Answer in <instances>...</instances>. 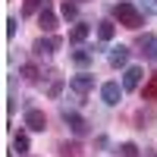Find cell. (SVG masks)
<instances>
[{"instance_id": "obj_9", "label": "cell", "mask_w": 157, "mask_h": 157, "mask_svg": "<svg viewBox=\"0 0 157 157\" xmlns=\"http://www.w3.org/2000/svg\"><path fill=\"white\" fill-rule=\"evenodd\" d=\"M38 25H41L44 32H54V29H57V16H54V10H50V6H44L41 13H38Z\"/></svg>"}, {"instance_id": "obj_11", "label": "cell", "mask_w": 157, "mask_h": 157, "mask_svg": "<svg viewBox=\"0 0 157 157\" xmlns=\"http://www.w3.org/2000/svg\"><path fill=\"white\" fill-rule=\"evenodd\" d=\"M126 63H129V47H113L110 50V66H116V69H120V66H126Z\"/></svg>"}, {"instance_id": "obj_22", "label": "cell", "mask_w": 157, "mask_h": 157, "mask_svg": "<svg viewBox=\"0 0 157 157\" xmlns=\"http://www.w3.org/2000/svg\"><path fill=\"white\" fill-rule=\"evenodd\" d=\"M16 25H19V19H16V16H10V19H6V38L16 35Z\"/></svg>"}, {"instance_id": "obj_15", "label": "cell", "mask_w": 157, "mask_h": 157, "mask_svg": "<svg viewBox=\"0 0 157 157\" xmlns=\"http://www.w3.org/2000/svg\"><path fill=\"white\" fill-rule=\"evenodd\" d=\"M13 151H16V154H25V151H29V135H25V132H19L16 138H13Z\"/></svg>"}, {"instance_id": "obj_1", "label": "cell", "mask_w": 157, "mask_h": 157, "mask_svg": "<svg viewBox=\"0 0 157 157\" xmlns=\"http://www.w3.org/2000/svg\"><path fill=\"white\" fill-rule=\"evenodd\" d=\"M113 16H116V22H120V25H126V29H132V32L145 25V16H141V10H135L129 0H120V3L113 6Z\"/></svg>"}, {"instance_id": "obj_2", "label": "cell", "mask_w": 157, "mask_h": 157, "mask_svg": "<svg viewBox=\"0 0 157 157\" xmlns=\"http://www.w3.org/2000/svg\"><path fill=\"white\" fill-rule=\"evenodd\" d=\"M123 91H126V88H123L120 82H104V85H101V101L107 104V107H116V104L123 101Z\"/></svg>"}, {"instance_id": "obj_3", "label": "cell", "mask_w": 157, "mask_h": 157, "mask_svg": "<svg viewBox=\"0 0 157 157\" xmlns=\"http://www.w3.org/2000/svg\"><path fill=\"white\" fill-rule=\"evenodd\" d=\"M69 88L75 91L78 98H85L91 88H94V75H88V72H78V75H69Z\"/></svg>"}, {"instance_id": "obj_4", "label": "cell", "mask_w": 157, "mask_h": 157, "mask_svg": "<svg viewBox=\"0 0 157 157\" xmlns=\"http://www.w3.org/2000/svg\"><path fill=\"white\" fill-rule=\"evenodd\" d=\"M25 126L32 129V132H44L47 129V116H44V110H25Z\"/></svg>"}, {"instance_id": "obj_23", "label": "cell", "mask_w": 157, "mask_h": 157, "mask_svg": "<svg viewBox=\"0 0 157 157\" xmlns=\"http://www.w3.org/2000/svg\"><path fill=\"white\" fill-rule=\"evenodd\" d=\"M154 6H157V3H154Z\"/></svg>"}, {"instance_id": "obj_20", "label": "cell", "mask_w": 157, "mask_h": 157, "mask_svg": "<svg viewBox=\"0 0 157 157\" xmlns=\"http://www.w3.org/2000/svg\"><path fill=\"white\" fill-rule=\"evenodd\" d=\"M22 78H25V82H35V78H38V69H35V66H22Z\"/></svg>"}, {"instance_id": "obj_17", "label": "cell", "mask_w": 157, "mask_h": 157, "mask_svg": "<svg viewBox=\"0 0 157 157\" xmlns=\"http://www.w3.org/2000/svg\"><path fill=\"white\" fill-rule=\"evenodd\" d=\"M60 13H63V16H66V19H75V16H78V6H75V3H69V0H66V3L60 6Z\"/></svg>"}, {"instance_id": "obj_7", "label": "cell", "mask_w": 157, "mask_h": 157, "mask_svg": "<svg viewBox=\"0 0 157 157\" xmlns=\"http://www.w3.org/2000/svg\"><path fill=\"white\" fill-rule=\"evenodd\" d=\"M138 47L148 60H157V35H141L138 38Z\"/></svg>"}, {"instance_id": "obj_10", "label": "cell", "mask_w": 157, "mask_h": 157, "mask_svg": "<svg viewBox=\"0 0 157 157\" xmlns=\"http://www.w3.org/2000/svg\"><path fill=\"white\" fill-rule=\"evenodd\" d=\"M88 35H91V25H85V22L72 25V29H69V44H82Z\"/></svg>"}, {"instance_id": "obj_13", "label": "cell", "mask_w": 157, "mask_h": 157, "mask_svg": "<svg viewBox=\"0 0 157 157\" xmlns=\"http://www.w3.org/2000/svg\"><path fill=\"white\" fill-rule=\"evenodd\" d=\"M98 35H101V41H113V35H116V25H113L110 19L98 22Z\"/></svg>"}, {"instance_id": "obj_18", "label": "cell", "mask_w": 157, "mask_h": 157, "mask_svg": "<svg viewBox=\"0 0 157 157\" xmlns=\"http://www.w3.org/2000/svg\"><path fill=\"white\" fill-rule=\"evenodd\" d=\"M60 157H78V145H63L60 148Z\"/></svg>"}, {"instance_id": "obj_6", "label": "cell", "mask_w": 157, "mask_h": 157, "mask_svg": "<svg viewBox=\"0 0 157 157\" xmlns=\"http://www.w3.org/2000/svg\"><path fill=\"white\" fill-rule=\"evenodd\" d=\"M57 47H60V38H38L35 41V54L38 57H50Z\"/></svg>"}, {"instance_id": "obj_16", "label": "cell", "mask_w": 157, "mask_h": 157, "mask_svg": "<svg viewBox=\"0 0 157 157\" xmlns=\"http://www.w3.org/2000/svg\"><path fill=\"white\" fill-rule=\"evenodd\" d=\"M141 98H145V101H157V75L151 78L145 88H141Z\"/></svg>"}, {"instance_id": "obj_14", "label": "cell", "mask_w": 157, "mask_h": 157, "mask_svg": "<svg viewBox=\"0 0 157 157\" xmlns=\"http://www.w3.org/2000/svg\"><path fill=\"white\" fill-rule=\"evenodd\" d=\"M47 6V0H25L22 3V16H32V13H41Z\"/></svg>"}, {"instance_id": "obj_21", "label": "cell", "mask_w": 157, "mask_h": 157, "mask_svg": "<svg viewBox=\"0 0 157 157\" xmlns=\"http://www.w3.org/2000/svg\"><path fill=\"white\" fill-rule=\"evenodd\" d=\"M120 151H123V157H138V148L132 145V141H126V145H123Z\"/></svg>"}, {"instance_id": "obj_12", "label": "cell", "mask_w": 157, "mask_h": 157, "mask_svg": "<svg viewBox=\"0 0 157 157\" xmlns=\"http://www.w3.org/2000/svg\"><path fill=\"white\" fill-rule=\"evenodd\" d=\"M91 60H94V50H88V47H78V50H72V63H75V66H88Z\"/></svg>"}, {"instance_id": "obj_5", "label": "cell", "mask_w": 157, "mask_h": 157, "mask_svg": "<svg viewBox=\"0 0 157 157\" xmlns=\"http://www.w3.org/2000/svg\"><path fill=\"white\" fill-rule=\"evenodd\" d=\"M63 120L69 123V129H72L75 135H85V132H88V123H85V120H82V116H78L75 110H63Z\"/></svg>"}, {"instance_id": "obj_8", "label": "cell", "mask_w": 157, "mask_h": 157, "mask_svg": "<svg viewBox=\"0 0 157 157\" xmlns=\"http://www.w3.org/2000/svg\"><path fill=\"white\" fill-rule=\"evenodd\" d=\"M141 75H145V72H141L138 66H129V69L123 72V88H126V91L138 88V85H141Z\"/></svg>"}, {"instance_id": "obj_19", "label": "cell", "mask_w": 157, "mask_h": 157, "mask_svg": "<svg viewBox=\"0 0 157 157\" xmlns=\"http://www.w3.org/2000/svg\"><path fill=\"white\" fill-rule=\"evenodd\" d=\"M63 85H66V82H63V78H57V82L50 85V91H47V94H50V98H60V94H63Z\"/></svg>"}]
</instances>
